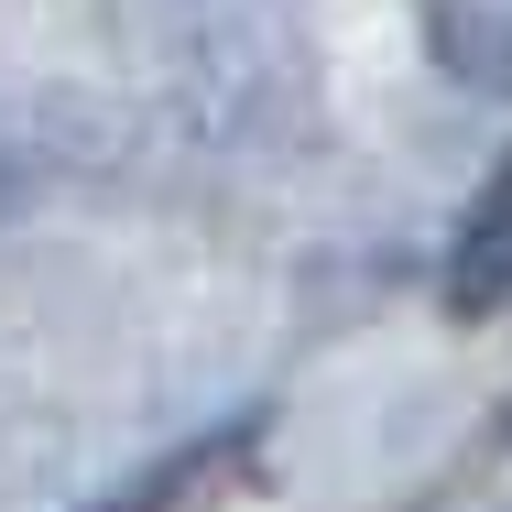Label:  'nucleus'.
I'll use <instances>...</instances> for the list:
<instances>
[{"label": "nucleus", "mask_w": 512, "mask_h": 512, "mask_svg": "<svg viewBox=\"0 0 512 512\" xmlns=\"http://www.w3.org/2000/svg\"><path fill=\"white\" fill-rule=\"evenodd\" d=\"M512 306V164L469 197L458 240H447V316H502Z\"/></svg>", "instance_id": "obj_1"}, {"label": "nucleus", "mask_w": 512, "mask_h": 512, "mask_svg": "<svg viewBox=\"0 0 512 512\" xmlns=\"http://www.w3.org/2000/svg\"><path fill=\"white\" fill-rule=\"evenodd\" d=\"M240 458H251V414H240V425H218V436H197V447H175V458H153V469H142L131 491H109L99 512H186V502H207Z\"/></svg>", "instance_id": "obj_2"}]
</instances>
